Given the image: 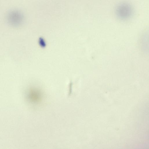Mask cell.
<instances>
[{
	"mask_svg": "<svg viewBox=\"0 0 149 149\" xmlns=\"http://www.w3.org/2000/svg\"><path fill=\"white\" fill-rule=\"evenodd\" d=\"M115 12L116 16L119 19L126 20L130 19L132 16L133 10L130 4L123 3L117 6Z\"/></svg>",
	"mask_w": 149,
	"mask_h": 149,
	"instance_id": "obj_2",
	"label": "cell"
},
{
	"mask_svg": "<svg viewBox=\"0 0 149 149\" xmlns=\"http://www.w3.org/2000/svg\"><path fill=\"white\" fill-rule=\"evenodd\" d=\"M7 23L10 26L17 27L21 25L24 21L23 14L20 11L16 9L10 10L6 16Z\"/></svg>",
	"mask_w": 149,
	"mask_h": 149,
	"instance_id": "obj_1",
	"label": "cell"
}]
</instances>
